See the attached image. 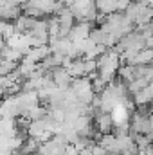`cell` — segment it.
<instances>
[{
  "label": "cell",
  "instance_id": "6da1fadb",
  "mask_svg": "<svg viewBox=\"0 0 153 155\" xmlns=\"http://www.w3.org/2000/svg\"><path fill=\"white\" fill-rule=\"evenodd\" d=\"M94 126L97 134H112L114 132V116L112 112H101L94 117Z\"/></svg>",
  "mask_w": 153,
  "mask_h": 155
},
{
  "label": "cell",
  "instance_id": "7a4b0ae2",
  "mask_svg": "<svg viewBox=\"0 0 153 155\" xmlns=\"http://www.w3.org/2000/svg\"><path fill=\"white\" fill-rule=\"evenodd\" d=\"M49 74L52 78L54 85L60 87V88H70V85H72V81H74L72 74H70L65 67H56V69H52Z\"/></svg>",
  "mask_w": 153,
  "mask_h": 155
},
{
  "label": "cell",
  "instance_id": "3957f363",
  "mask_svg": "<svg viewBox=\"0 0 153 155\" xmlns=\"http://www.w3.org/2000/svg\"><path fill=\"white\" fill-rule=\"evenodd\" d=\"M90 31H92V24L90 22H77V24H74V27L70 29L69 38H70V41H81V40L88 38Z\"/></svg>",
  "mask_w": 153,
  "mask_h": 155
},
{
  "label": "cell",
  "instance_id": "277c9868",
  "mask_svg": "<svg viewBox=\"0 0 153 155\" xmlns=\"http://www.w3.org/2000/svg\"><path fill=\"white\" fill-rule=\"evenodd\" d=\"M38 18H33V16H27V15H20L16 20H15V31L20 33V35H27L34 29Z\"/></svg>",
  "mask_w": 153,
  "mask_h": 155
},
{
  "label": "cell",
  "instance_id": "5b68a950",
  "mask_svg": "<svg viewBox=\"0 0 153 155\" xmlns=\"http://www.w3.org/2000/svg\"><path fill=\"white\" fill-rule=\"evenodd\" d=\"M148 4H150V7L153 9V0H148Z\"/></svg>",
  "mask_w": 153,
  "mask_h": 155
}]
</instances>
